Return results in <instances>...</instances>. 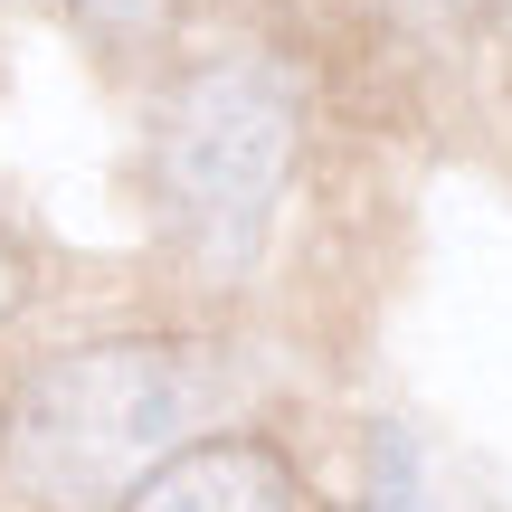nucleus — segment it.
Masks as SVG:
<instances>
[{
  "label": "nucleus",
  "mask_w": 512,
  "mask_h": 512,
  "mask_svg": "<svg viewBox=\"0 0 512 512\" xmlns=\"http://www.w3.org/2000/svg\"><path fill=\"white\" fill-rule=\"evenodd\" d=\"M399 10H418V19H465L475 0H399Z\"/></svg>",
  "instance_id": "0eeeda50"
},
{
  "label": "nucleus",
  "mask_w": 512,
  "mask_h": 512,
  "mask_svg": "<svg viewBox=\"0 0 512 512\" xmlns=\"http://www.w3.org/2000/svg\"><path fill=\"white\" fill-rule=\"evenodd\" d=\"M76 10H86L95 19V29H162V10H171V0H76Z\"/></svg>",
  "instance_id": "20e7f679"
},
{
  "label": "nucleus",
  "mask_w": 512,
  "mask_h": 512,
  "mask_svg": "<svg viewBox=\"0 0 512 512\" xmlns=\"http://www.w3.org/2000/svg\"><path fill=\"white\" fill-rule=\"evenodd\" d=\"M370 512H408V465H399V446L380 456V503H370Z\"/></svg>",
  "instance_id": "423d86ee"
},
{
  "label": "nucleus",
  "mask_w": 512,
  "mask_h": 512,
  "mask_svg": "<svg viewBox=\"0 0 512 512\" xmlns=\"http://www.w3.org/2000/svg\"><path fill=\"white\" fill-rule=\"evenodd\" d=\"M219 408V361L200 342H86L38 361L0 408V475L38 512H114Z\"/></svg>",
  "instance_id": "f257e3e1"
},
{
  "label": "nucleus",
  "mask_w": 512,
  "mask_h": 512,
  "mask_svg": "<svg viewBox=\"0 0 512 512\" xmlns=\"http://www.w3.org/2000/svg\"><path fill=\"white\" fill-rule=\"evenodd\" d=\"M19 294H29V256L0 238V313H19Z\"/></svg>",
  "instance_id": "39448f33"
},
{
  "label": "nucleus",
  "mask_w": 512,
  "mask_h": 512,
  "mask_svg": "<svg viewBox=\"0 0 512 512\" xmlns=\"http://www.w3.org/2000/svg\"><path fill=\"white\" fill-rule=\"evenodd\" d=\"M294 143H304V105L266 57H219L181 76L152 133V181H162L171 228L200 256L238 266L294 181Z\"/></svg>",
  "instance_id": "f03ea898"
},
{
  "label": "nucleus",
  "mask_w": 512,
  "mask_h": 512,
  "mask_svg": "<svg viewBox=\"0 0 512 512\" xmlns=\"http://www.w3.org/2000/svg\"><path fill=\"white\" fill-rule=\"evenodd\" d=\"M124 512H294V475L275 446L219 437V446H190L181 465H162Z\"/></svg>",
  "instance_id": "7ed1b4c3"
}]
</instances>
